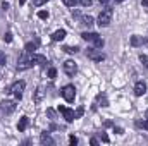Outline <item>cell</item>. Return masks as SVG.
<instances>
[{
	"label": "cell",
	"mask_w": 148,
	"mask_h": 146,
	"mask_svg": "<svg viewBox=\"0 0 148 146\" xmlns=\"http://www.w3.org/2000/svg\"><path fill=\"white\" fill-rule=\"evenodd\" d=\"M86 57L90 59V60H93V62H103L105 60V53L100 50V48H88L86 50Z\"/></svg>",
	"instance_id": "obj_3"
},
{
	"label": "cell",
	"mask_w": 148,
	"mask_h": 146,
	"mask_svg": "<svg viewBox=\"0 0 148 146\" xmlns=\"http://www.w3.org/2000/svg\"><path fill=\"white\" fill-rule=\"evenodd\" d=\"M77 50H79L77 46H64V52H66V53H76Z\"/></svg>",
	"instance_id": "obj_19"
},
{
	"label": "cell",
	"mask_w": 148,
	"mask_h": 146,
	"mask_svg": "<svg viewBox=\"0 0 148 146\" xmlns=\"http://www.w3.org/2000/svg\"><path fill=\"white\" fill-rule=\"evenodd\" d=\"M47 115L50 117V119H55L57 115H55V110H52V108H47Z\"/></svg>",
	"instance_id": "obj_25"
},
{
	"label": "cell",
	"mask_w": 148,
	"mask_h": 146,
	"mask_svg": "<svg viewBox=\"0 0 148 146\" xmlns=\"http://www.w3.org/2000/svg\"><path fill=\"white\" fill-rule=\"evenodd\" d=\"M83 24L88 26V28H91V26L95 24V23H93V17H91V16H84V17H83Z\"/></svg>",
	"instance_id": "obj_18"
},
{
	"label": "cell",
	"mask_w": 148,
	"mask_h": 146,
	"mask_svg": "<svg viewBox=\"0 0 148 146\" xmlns=\"http://www.w3.org/2000/svg\"><path fill=\"white\" fill-rule=\"evenodd\" d=\"M66 38V29H57L53 35H52V40L53 41H62Z\"/></svg>",
	"instance_id": "obj_14"
},
{
	"label": "cell",
	"mask_w": 148,
	"mask_h": 146,
	"mask_svg": "<svg viewBox=\"0 0 148 146\" xmlns=\"http://www.w3.org/2000/svg\"><path fill=\"white\" fill-rule=\"evenodd\" d=\"M28 126H29V119H28V117H21L19 122H17V131H19V132H24V131L28 129Z\"/></svg>",
	"instance_id": "obj_13"
},
{
	"label": "cell",
	"mask_w": 148,
	"mask_h": 146,
	"mask_svg": "<svg viewBox=\"0 0 148 146\" xmlns=\"http://www.w3.org/2000/svg\"><path fill=\"white\" fill-rule=\"evenodd\" d=\"M45 2H48V0H33V5H36V7H40V5H43Z\"/></svg>",
	"instance_id": "obj_27"
},
{
	"label": "cell",
	"mask_w": 148,
	"mask_h": 146,
	"mask_svg": "<svg viewBox=\"0 0 148 146\" xmlns=\"http://www.w3.org/2000/svg\"><path fill=\"white\" fill-rule=\"evenodd\" d=\"M24 2H26V0H19V3H21V5H23V3H24Z\"/></svg>",
	"instance_id": "obj_38"
},
{
	"label": "cell",
	"mask_w": 148,
	"mask_h": 146,
	"mask_svg": "<svg viewBox=\"0 0 148 146\" xmlns=\"http://www.w3.org/2000/svg\"><path fill=\"white\" fill-rule=\"evenodd\" d=\"M121 2H124V0H115V3H121Z\"/></svg>",
	"instance_id": "obj_39"
},
{
	"label": "cell",
	"mask_w": 148,
	"mask_h": 146,
	"mask_svg": "<svg viewBox=\"0 0 148 146\" xmlns=\"http://www.w3.org/2000/svg\"><path fill=\"white\" fill-rule=\"evenodd\" d=\"M24 88H26V83H24V81H16V83L10 86V93H14L16 100H21V98H23Z\"/></svg>",
	"instance_id": "obj_5"
},
{
	"label": "cell",
	"mask_w": 148,
	"mask_h": 146,
	"mask_svg": "<svg viewBox=\"0 0 148 146\" xmlns=\"http://www.w3.org/2000/svg\"><path fill=\"white\" fill-rule=\"evenodd\" d=\"M31 62H33V64H36V65H41V67L48 64L47 57H45V55H38V53H33V57H31Z\"/></svg>",
	"instance_id": "obj_11"
},
{
	"label": "cell",
	"mask_w": 148,
	"mask_h": 146,
	"mask_svg": "<svg viewBox=\"0 0 148 146\" xmlns=\"http://www.w3.org/2000/svg\"><path fill=\"white\" fill-rule=\"evenodd\" d=\"M90 145H91V146H97V145H98V139L91 138V139H90Z\"/></svg>",
	"instance_id": "obj_32"
},
{
	"label": "cell",
	"mask_w": 148,
	"mask_h": 146,
	"mask_svg": "<svg viewBox=\"0 0 148 146\" xmlns=\"http://www.w3.org/2000/svg\"><path fill=\"white\" fill-rule=\"evenodd\" d=\"M60 95L64 96V100L66 102H74V98H76V88H74L73 84H67V86H64L62 89H60Z\"/></svg>",
	"instance_id": "obj_4"
},
{
	"label": "cell",
	"mask_w": 148,
	"mask_h": 146,
	"mask_svg": "<svg viewBox=\"0 0 148 146\" xmlns=\"http://www.w3.org/2000/svg\"><path fill=\"white\" fill-rule=\"evenodd\" d=\"M31 65H33L31 59H24V57H21L19 62H17V71H26V69H29Z\"/></svg>",
	"instance_id": "obj_10"
},
{
	"label": "cell",
	"mask_w": 148,
	"mask_h": 146,
	"mask_svg": "<svg viewBox=\"0 0 148 146\" xmlns=\"http://www.w3.org/2000/svg\"><path fill=\"white\" fill-rule=\"evenodd\" d=\"M81 38L84 40V41H90V43H93V46L95 48H102L103 46V40L100 38V35H97V33H88V31H84Z\"/></svg>",
	"instance_id": "obj_1"
},
{
	"label": "cell",
	"mask_w": 148,
	"mask_h": 146,
	"mask_svg": "<svg viewBox=\"0 0 148 146\" xmlns=\"http://www.w3.org/2000/svg\"><path fill=\"white\" fill-rule=\"evenodd\" d=\"M36 46H38V43H31V41H29V43H26L24 50H26L28 53H31V55H33V53H35V50H36Z\"/></svg>",
	"instance_id": "obj_16"
},
{
	"label": "cell",
	"mask_w": 148,
	"mask_h": 146,
	"mask_svg": "<svg viewBox=\"0 0 148 146\" xmlns=\"http://www.w3.org/2000/svg\"><path fill=\"white\" fill-rule=\"evenodd\" d=\"M41 96H43V91H41V88H38L36 93H35V102H36V103L41 100Z\"/></svg>",
	"instance_id": "obj_21"
},
{
	"label": "cell",
	"mask_w": 148,
	"mask_h": 146,
	"mask_svg": "<svg viewBox=\"0 0 148 146\" xmlns=\"http://www.w3.org/2000/svg\"><path fill=\"white\" fill-rule=\"evenodd\" d=\"M79 2H81L83 7H90V5H91V0H79Z\"/></svg>",
	"instance_id": "obj_30"
},
{
	"label": "cell",
	"mask_w": 148,
	"mask_h": 146,
	"mask_svg": "<svg viewBox=\"0 0 148 146\" xmlns=\"http://www.w3.org/2000/svg\"><path fill=\"white\" fill-rule=\"evenodd\" d=\"M59 112L64 115V119H66L67 122H73L74 119H76V115H74V110L67 108V107H59Z\"/></svg>",
	"instance_id": "obj_8"
},
{
	"label": "cell",
	"mask_w": 148,
	"mask_h": 146,
	"mask_svg": "<svg viewBox=\"0 0 148 146\" xmlns=\"http://www.w3.org/2000/svg\"><path fill=\"white\" fill-rule=\"evenodd\" d=\"M16 110V102H10V100H5L0 103V112L2 113H12Z\"/></svg>",
	"instance_id": "obj_6"
},
{
	"label": "cell",
	"mask_w": 148,
	"mask_h": 146,
	"mask_svg": "<svg viewBox=\"0 0 148 146\" xmlns=\"http://www.w3.org/2000/svg\"><path fill=\"white\" fill-rule=\"evenodd\" d=\"M83 113H84V110L81 108V107H79V108H77V110H76V112H74V115H76V119H79V117H81Z\"/></svg>",
	"instance_id": "obj_26"
},
{
	"label": "cell",
	"mask_w": 148,
	"mask_h": 146,
	"mask_svg": "<svg viewBox=\"0 0 148 146\" xmlns=\"http://www.w3.org/2000/svg\"><path fill=\"white\" fill-rule=\"evenodd\" d=\"M76 71H77V65H76L74 60H66L64 62V72L67 74V76H74Z\"/></svg>",
	"instance_id": "obj_7"
},
{
	"label": "cell",
	"mask_w": 148,
	"mask_h": 146,
	"mask_svg": "<svg viewBox=\"0 0 148 146\" xmlns=\"http://www.w3.org/2000/svg\"><path fill=\"white\" fill-rule=\"evenodd\" d=\"M7 59H5V53H0V65H5Z\"/></svg>",
	"instance_id": "obj_29"
},
{
	"label": "cell",
	"mask_w": 148,
	"mask_h": 146,
	"mask_svg": "<svg viewBox=\"0 0 148 146\" xmlns=\"http://www.w3.org/2000/svg\"><path fill=\"white\" fill-rule=\"evenodd\" d=\"M145 93H147V83L145 81H138L134 84V95L136 96H143Z\"/></svg>",
	"instance_id": "obj_9"
},
{
	"label": "cell",
	"mask_w": 148,
	"mask_h": 146,
	"mask_svg": "<svg viewBox=\"0 0 148 146\" xmlns=\"http://www.w3.org/2000/svg\"><path fill=\"white\" fill-rule=\"evenodd\" d=\"M48 16H50V14H48L47 10H38V17H40V19L45 21V19H48Z\"/></svg>",
	"instance_id": "obj_20"
},
{
	"label": "cell",
	"mask_w": 148,
	"mask_h": 146,
	"mask_svg": "<svg viewBox=\"0 0 148 146\" xmlns=\"http://www.w3.org/2000/svg\"><path fill=\"white\" fill-rule=\"evenodd\" d=\"M55 76H57V69H53V67H50V69H48V77H50V79H53Z\"/></svg>",
	"instance_id": "obj_24"
},
{
	"label": "cell",
	"mask_w": 148,
	"mask_h": 146,
	"mask_svg": "<svg viewBox=\"0 0 148 146\" xmlns=\"http://www.w3.org/2000/svg\"><path fill=\"white\" fill-rule=\"evenodd\" d=\"M69 143H71V145H77V138H76V136H69Z\"/></svg>",
	"instance_id": "obj_31"
},
{
	"label": "cell",
	"mask_w": 148,
	"mask_h": 146,
	"mask_svg": "<svg viewBox=\"0 0 148 146\" xmlns=\"http://www.w3.org/2000/svg\"><path fill=\"white\" fill-rule=\"evenodd\" d=\"M73 16H74V17H79V16H81V14H79V12H77V10H73Z\"/></svg>",
	"instance_id": "obj_35"
},
{
	"label": "cell",
	"mask_w": 148,
	"mask_h": 146,
	"mask_svg": "<svg viewBox=\"0 0 148 146\" xmlns=\"http://www.w3.org/2000/svg\"><path fill=\"white\" fill-rule=\"evenodd\" d=\"M145 117H147V119H148V110H147V113H145Z\"/></svg>",
	"instance_id": "obj_40"
},
{
	"label": "cell",
	"mask_w": 148,
	"mask_h": 146,
	"mask_svg": "<svg viewBox=\"0 0 148 146\" xmlns=\"http://www.w3.org/2000/svg\"><path fill=\"white\" fill-rule=\"evenodd\" d=\"M100 138H102V141H103V143H109V136H107L105 132H100Z\"/></svg>",
	"instance_id": "obj_28"
},
{
	"label": "cell",
	"mask_w": 148,
	"mask_h": 146,
	"mask_svg": "<svg viewBox=\"0 0 148 146\" xmlns=\"http://www.w3.org/2000/svg\"><path fill=\"white\" fill-rule=\"evenodd\" d=\"M97 100H98V103H100L102 107H109V102H107V96H105L103 93H102V95H98V96H97Z\"/></svg>",
	"instance_id": "obj_17"
},
{
	"label": "cell",
	"mask_w": 148,
	"mask_h": 146,
	"mask_svg": "<svg viewBox=\"0 0 148 146\" xmlns=\"http://www.w3.org/2000/svg\"><path fill=\"white\" fill-rule=\"evenodd\" d=\"M145 43H148V40H147V38L138 36V35L131 36V46H141V45H145Z\"/></svg>",
	"instance_id": "obj_12"
},
{
	"label": "cell",
	"mask_w": 148,
	"mask_h": 146,
	"mask_svg": "<svg viewBox=\"0 0 148 146\" xmlns=\"http://www.w3.org/2000/svg\"><path fill=\"white\" fill-rule=\"evenodd\" d=\"M98 2H100V3H107L109 0H98Z\"/></svg>",
	"instance_id": "obj_37"
},
{
	"label": "cell",
	"mask_w": 148,
	"mask_h": 146,
	"mask_svg": "<svg viewBox=\"0 0 148 146\" xmlns=\"http://www.w3.org/2000/svg\"><path fill=\"white\" fill-rule=\"evenodd\" d=\"M110 23H112V9L110 7H105L100 12V16H98V26L100 28H107Z\"/></svg>",
	"instance_id": "obj_2"
},
{
	"label": "cell",
	"mask_w": 148,
	"mask_h": 146,
	"mask_svg": "<svg viewBox=\"0 0 148 146\" xmlns=\"http://www.w3.org/2000/svg\"><path fill=\"white\" fill-rule=\"evenodd\" d=\"M141 5L143 7H148V0H141Z\"/></svg>",
	"instance_id": "obj_36"
},
{
	"label": "cell",
	"mask_w": 148,
	"mask_h": 146,
	"mask_svg": "<svg viewBox=\"0 0 148 146\" xmlns=\"http://www.w3.org/2000/svg\"><path fill=\"white\" fill-rule=\"evenodd\" d=\"M114 132H117V134H122V132H124V131H122V129H121V127H114Z\"/></svg>",
	"instance_id": "obj_34"
},
{
	"label": "cell",
	"mask_w": 148,
	"mask_h": 146,
	"mask_svg": "<svg viewBox=\"0 0 148 146\" xmlns=\"http://www.w3.org/2000/svg\"><path fill=\"white\" fill-rule=\"evenodd\" d=\"M40 143H41V145H53V139L48 136V132H43V134L40 136Z\"/></svg>",
	"instance_id": "obj_15"
},
{
	"label": "cell",
	"mask_w": 148,
	"mask_h": 146,
	"mask_svg": "<svg viewBox=\"0 0 148 146\" xmlns=\"http://www.w3.org/2000/svg\"><path fill=\"white\" fill-rule=\"evenodd\" d=\"M3 41H7V43L12 41V33H10V31H7V33L3 35Z\"/></svg>",
	"instance_id": "obj_23"
},
{
	"label": "cell",
	"mask_w": 148,
	"mask_h": 146,
	"mask_svg": "<svg viewBox=\"0 0 148 146\" xmlns=\"http://www.w3.org/2000/svg\"><path fill=\"white\" fill-rule=\"evenodd\" d=\"M2 9L7 10V9H9V2H2Z\"/></svg>",
	"instance_id": "obj_33"
},
{
	"label": "cell",
	"mask_w": 148,
	"mask_h": 146,
	"mask_svg": "<svg viewBox=\"0 0 148 146\" xmlns=\"http://www.w3.org/2000/svg\"><path fill=\"white\" fill-rule=\"evenodd\" d=\"M140 62H141V64L148 69V57H147V55H143V53H141V55H140Z\"/></svg>",
	"instance_id": "obj_22"
}]
</instances>
